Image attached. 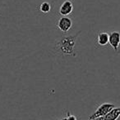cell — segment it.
Masks as SVG:
<instances>
[{
    "mask_svg": "<svg viewBox=\"0 0 120 120\" xmlns=\"http://www.w3.org/2000/svg\"><path fill=\"white\" fill-rule=\"evenodd\" d=\"M81 31L77 33V34L72 35V36H65L62 38L57 43V48L58 51L62 52L63 55L72 56L74 53V49H75L76 41L77 38L79 36Z\"/></svg>",
    "mask_w": 120,
    "mask_h": 120,
    "instance_id": "obj_1",
    "label": "cell"
},
{
    "mask_svg": "<svg viewBox=\"0 0 120 120\" xmlns=\"http://www.w3.org/2000/svg\"><path fill=\"white\" fill-rule=\"evenodd\" d=\"M114 107V105L111 104V103H103L100 105L98 106L96 110L89 116V120H95L99 118H101L107 114Z\"/></svg>",
    "mask_w": 120,
    "mask_h": 120,
    "instance_id": "obj_2",
    "label": "cell"
},
{
    "mask_svg": "<svg viewBox=\"0 0 120 120\" xmlns=\"http://www.w3.org/2000/svg\"><path fill=\"white\" fill-rule=\"evenodd\" d=\"M72 26V21L71 18L67 17V16H62V17L58 20V22L57 24V28L60 31L63 33H67Z\"/></svg>",
    "mask_w": 120,
    "mask_h": 120,
    "instance_id": "obj_3",
    "label": "cell"
},
{
    "mask_svg": "<svg viewBox=\"0 0 120 120\" xmlns=\"http://www.w3.org/2000/svg\"><path fill=\"white\" fill-rule=\"evenodd\" d=\"M109 43L115 52H118L120 45V33L118 31H114L109 34Z\"/></svg>",
    "mask_w": 120,
    "mask_h": 120,
    "instance_id": "obj_4",
    "label": "cell"
},
{
    "mask_svg": "<svg viewBox=\"0 0 120 120\" xmlns=\"http://www.w3.org/2000/svg\"><path fill=\"white\" fill-rule=\"evenodd\" d=\"M120 117V106L114 107L107 114L95 120H118Z\"/></svg>",
    "mask_w": 120,
    "mask_h": 120,
    "instance_id": "obj_5",
    "label": "cell"
},
{
    "mask_svg": "<svg viewBox=\"0 0 120 120\" xmlns=\"http://www.w3.org/2000/svg\"><path fill=\"white\" fill-rule=\"evenodd\" d=\"M73 10V4L71 1L69 0H66L62 3V5L59 8V14L61 16H68L69 14H71Z\"/></svg>",
    "mask_w": 120,
    "mask_h": 120,
    "instance_id": "obj_6",
    "label": "cell"
},
{
    "mask_svg": "<svg viewBox=\"0 0 120 120\" xmlns=\"http://www.w3.org/2000/svg\"><path fill=\"white\" fill-rule=\"evenodd\" d=\"M109 34L106 32H101L97 36V43L99 46L104 47L109 43Z\"/></svg>",
    "mask_w": 120,
    "mask_h": 120,
    "instance_id": "obj_7",
    "label": "cell"
},
{
    "mask_svg": "<svg viewBox=\"0 0 120 120\" xmlns=\"http://www.w3.org/2000/svg\"><path fill=\"white\" fill-rule=\"evenodd\" d=\"M40 11L44 14H47L51 11V5L48 2H43L40 5Z\"/></svg>",
    "mask_w": 120,
    "mask_h": 120,
    "instance_id": "obj_8",
    "label": "cell"
},
{
    "mask_svg": "<svg viewBox=\"0 0 120 120\" xmlns=\"http://www.w3.org/2000/svg\"><path fill=\"white\" fill-rule=\"evenodd\" d=\"M66 119L67 120H78L76 116L72 115V114H70L69 113H67V116L66 117Z\"/></svg>",
    "mask_w": 120,
    "mask_h": 120,
    "instance_id": "obj_9",
    "label": "cell"
},
{
    "mask_svg": "<svg viewBox=\"0 0 120 120\" xmlns=\"http://www.w3.org/2000/svg\"><path fill=\"white\" fill-rule=\"evenodd\" d=\"M60 120H67V119H66V118H63V119H60Z\"/></svg>",
    "mask_w": 120,
    "mask_h": 120,
    "instance_id": "obj_10",
    "label": "cell"
}]
</instances>
